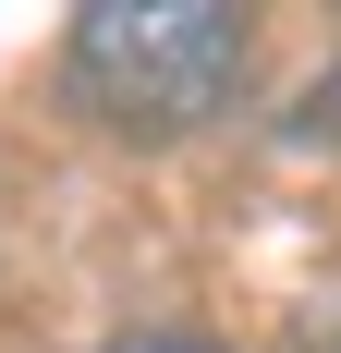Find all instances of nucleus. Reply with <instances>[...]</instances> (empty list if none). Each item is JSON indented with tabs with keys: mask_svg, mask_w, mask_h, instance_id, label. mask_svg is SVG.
Returning <instances> with one entry per match:
<instances>
[{
	"mask_svg": "<svg viewBox=\"0 0 341 353\" xmlns=\"http://www.w3.org/2000/svg\"><path fill=\"white\" fill-rule=\"evenodd\" d=\"M244 12L220 0H98L73 12V49H61V85L73 110L122 146H183L207 134L220 110L244 98Z\"/></svg>",
	"mask_w": 341,
	"mask_h": 353,
	"instance_id": "nucleus-1",
	"label": "nucleus"
},
{
	"mask_svg": "<svg viewBox=\"0 0 341 353\" xmlns=\"http://www.w3.org/2000/svg\"><path fill=\"white\" fill-rule=\"evenodd\" d=\"M293 134H305V146H341V61H329V85L293 110Z\"/></svg>",
	"mask_w": 341,
	"mask_h": 353,
	"instance_id": "nucleus-2",
	"label": "nucleus"
},
{
	"mask_svg": "<svg viewBox=\"0 0 341 353\" xmlns=\"http://www.w3.org/2000/svg\"><path fill=\"white\" fill-rule=\"evenodd\" d=\"M110 353H220V341H195V329H135V341H110Z\"/></svg>",
	"mask_w": 341,
	"mask_h": 353,
	"instance_id": "nucleus-3",
	"label": "nucleus"
}]
</instances>
